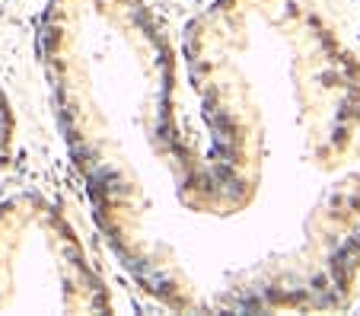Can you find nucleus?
<instances>
[{"mask_svg":"<svg viewBox=\"0 0 360 316\" xmlns=\"http://www.w3.org/2000/svg\"><path fill=\"white\" fill-rule=\"evenodd\" d=\"M93 282L74 240L51 211L29 198L0 205V310L96 307Z\"/></svg>","mask_w":360,"mask_h":316,"instance_id":"nucleus-1","label":"nucleus"},{"mask_svg":"<svg viewBox=\"0 0 360 316\" xmlns=\"http://www.w3.org/2000/svg\"><path fill=\"white\" fill-rule=\"evenodd\" d=\"M10 138H13V122H10L7 99H4V89H0V166L7 163V153H10Z\"/></svg>","mask_w":360,"mask_h":316,"instance_id":"nucleus-2","label":"nucleus"}]
</instances>
